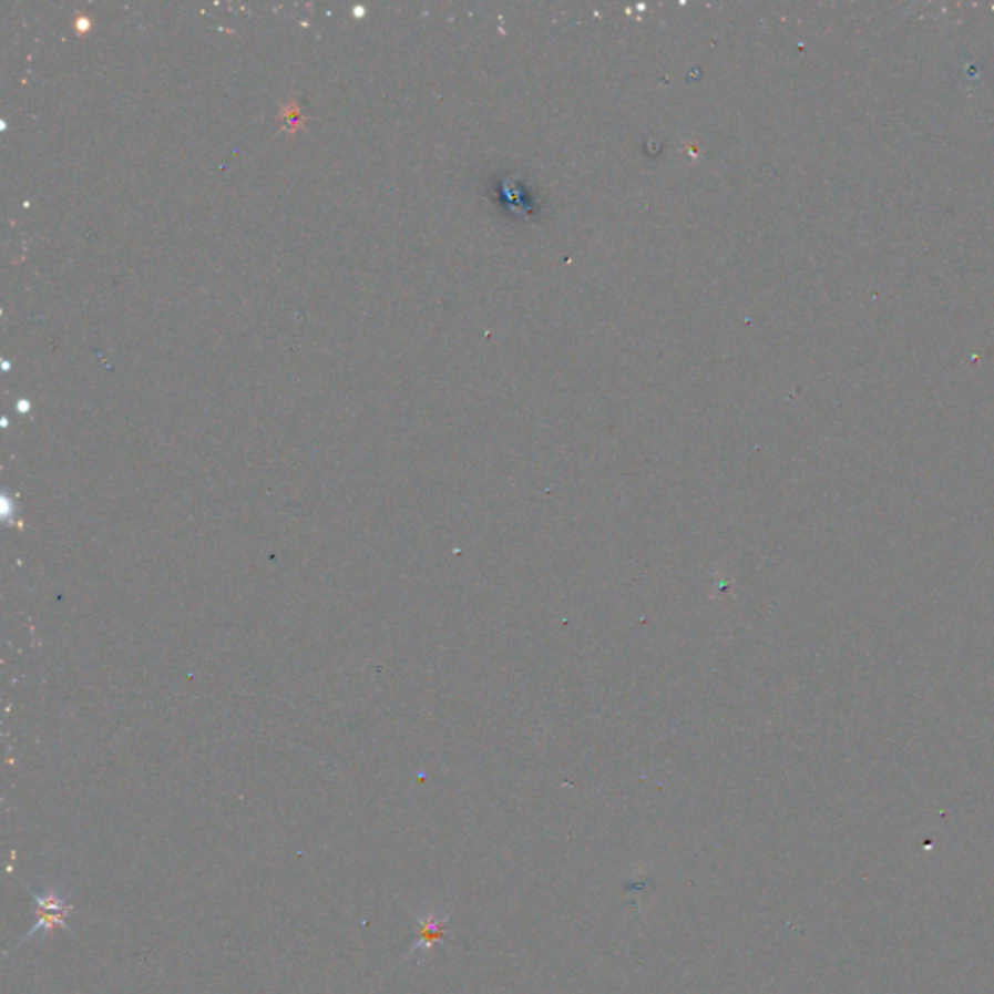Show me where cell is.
<instances>
[{"mask_svg":"<svg viewBox=\"0 0 994 994\" xmlns=\"http://www.w3.org/2000/svg\"><path fill=\"white\" fill-rule=\"evenodd\" d=\"M32 898L33 901H35L38 923L33 924L24 939L20 940L17 946H14V950H18V947L22 946L28 940L35 939L38 934H51L55 929H64V931L71 932L72 936H76V934L71 931V926L66 924V919H69V915L72 913V905L69 903V893L61 892L55 885H49V888H45L41 893L32 892ZM14 950L7 952V955L12 954Z\"/></svg>","mask_w":994,"mask_h":994,"instance_id":"1","label":"cell"},{"mask_svg":"<svg viewBox=\"0 0 994 994\" xmlns=\"http://www.w3.org/2000/svg\"><path fill=\"white\" fill-rule=\"evenodd\" d=\"M439 936H441V929H439L438 919L433 915L422 916V921H420V942L412 950H418L420 946H422V950H428Z\"/></svg>","mask_w":994,"mask_h":994,"instance_id":"2","label":"cell"}]
</instances>
